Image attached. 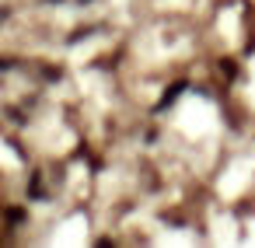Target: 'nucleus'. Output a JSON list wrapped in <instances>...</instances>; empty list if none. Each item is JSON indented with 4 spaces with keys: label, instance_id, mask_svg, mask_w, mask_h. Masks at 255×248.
<instances>
[{
    "label": "nucleus",
    "instance_id": "1",
    "mask_svg": "<svg viewBox=\"0 0 255 248\" xmlns=\"http://www.w3.org/2000/svg\"><path fill=\"white\" fill-rule=\"evenodd\" d=\"M182 91H185V81H178V84H171V88H168V95L161 98V105H157V109H168V105H171V102H175V98H178Z\"/></svg>",
    "mask_w": 255,
    "mask_h": 248
},
{
    "label": "nucleus",
    "instance_id": "2",
    "mask_svg": "<svg viewBox=\"0 0 255 248\" xmlns=\"http://www.w3.org/2000/svg\"><path fill=\"white\" fill-rule=\"evenodd\" d=\"M220 70H224L227 77H234V60H224V63H220Z\"/></svg>",
    "mask_w": 255,
    "mask_h": 248
},
{
    "label": "nucleus",
    "instance_id": "3",
    "mask_svg": "<svg viewBox=\"0 0 255 248\" xmlns=\"http://www.w3.org/2000/svg\"><path fill=\"white\" fill-rule=\"evenodd\" d=\"M21 217H25V210H7V220H11V224H18Z\"/></svg>",
    "mask_w": 255,
    "mask_h": 248
},
{
    "label": "nucleus",
    "instance_id": "4",
    "mask_svg": "<svg viewBox=\"0 0 255 248\" xmlns=\"http://www.w3.org/2000/svg\"><path fill=\"white\" fill-rule=\"evenodd\" d=\"M7 67H11V63H7V60H0V70H7Z\"/></svg>",
    "mask_w": 255,
    "mask_h": 248
}]
</instances>
